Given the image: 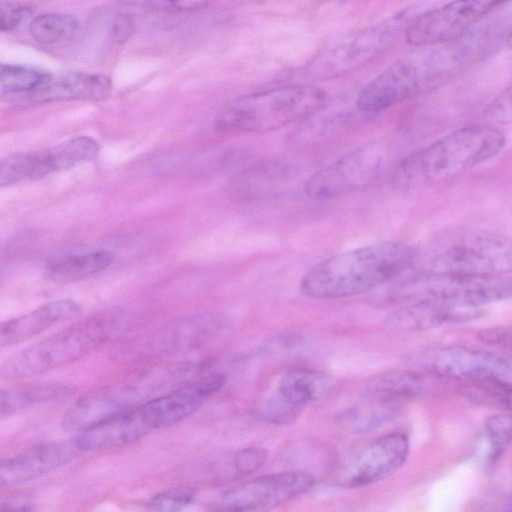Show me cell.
Wrapping results in <instances>:
<instances>
[{
    "label": "cell",
    "instance_id": "5",
    "mask_svg": "<svg viewBox=\"0 0 512 512\" xmlns=\"http://www.w3.org/2000/svg\"><path fill=\"white\" fill-rule=\"evenodd\" d=\"M199 370L194 362L162 365L99 388L83 396L63 415L61 428L82 432L189 382Z\"/></svg>",
    "mask_w": 512,
    "mask_h": 512
},
{
    "label": "cell",
    "instance_id": "32",
    "mask_svg": "<svg viewBox=\"0 0 512 512\" xmlns=\"http://www.w3.org/2000/svg\"><path fill=\"white\" fill-rule=\"evenodd\" d=\"M297 407L282 397L277 391L259 409L258 416L273 424H288L293 422L301 412Z\"/></svg>",
    "mask_w": 512,
    "mask_h": 512
},
{
    "label": "cell",
    "instance_id": "25",
    "mask_svg": "<svg viewBox=\"0 0 512 512\" xmlns=\"http://www.w3.org/2000/svg\"><path fill=\"white\" fill-rule=\"evenodd\" d=\"M72 393L71 387L56 383L26 384L2 389L1 417H9L34 406L63 401Z\"/></svg>",
    "mask_w": 512,
    "mask_h": 512
},
{
    "label": "cell",
    "instance_id": "4",
    "mask_svg": "<svg viewBox=\"0 0 512 512\" xmlns=\"http://www.w3.org/2000/svg\"><path fill=\"white\" fill-rule=\"evenodd\" d=\"M417 272L474 276L512 274V238L491 230L448 227L415 249Z\"/></svg>",
    "mask_w": 512,
    "mask_h": 512
},
{
    "label": "cell",
    "instance_id": "38",
    "mask_svg": "<svg viewBox=\"0 0 512 512\" xmlns=\"http://www.w3.org/2000/svg\"><path fill=\"white\" fill-rule=\"evenodd\" d=\"M142 4L158 9L191 10L205 7L212 0H139Z\"/></svg>",
    "mask_w": 512,
    "mask_h": 512
},
{
    "label": "cell",
    "instance_id": "24",
    "mask_svg": "<svg viewBox=\"0 0 512 512\" xmlns=\"http://www.w3.org/2000/svg\"><path fill=\"white\" fill-rule=\"evenodd\" d=\"M326 104L299 123L288 138L291 147L298 150L316 147L341 132L350 123L352 115L349 111L328 110Z\"/></svg>",
    "mask_w": 512,
    "mask_h": 512
},
{
    "label": "cell",
    "instance_id": "35",
    "mask_svg": "<svg viewBox=\"0 0 512 512\" xmlns=\"http://www.w3.org/2000/svg\"><path fill=\"white\" fill-rule=\"evenodd\" d=\"M484 120L494 126L512 125V84L486 107Z\"/></svg>",
    "mask_w": 512,
    "mask_h": 512
},
{
    "label": "cell",
    "instance_id": "14",
    "mask_svg": "<svg viewBox=\"0 0 512 512\" xmlns=\"http://www.w3.org/2000/svg\"><path fill=\"white\" fill-rule=\"evenodd\" d=\"M315 483V477L303 471L265 475L224 492L214 507L228 511H265L306 493Z\"/></svg>",
    "mask_w": 512,
    "mask_h": 512
},
{
    "label": "cell",
    "instance_id": "15",
    "mask_svg": "<svg viewBox=\"0 0 512 512\" xmlns=\"http://www.w3.org/2000/svg\"><path fill=\"white\" fill-rule=\"evenodd\" d=\"M506 0H453L422 13L407 29L405 40L413 46L449 42L466 35L472 26Z\"/></svg>",
    "mask_w": 512,
    "mask_h": 512
},
{
    "label": "cell",
    "instance_id": "16",
    "mask_svg": "<svg viewBox=\"0 0 512 512\" xmlns=\"http://www.w3.org/2000/svg\"><path fill=\"white\" fill-rule=\"evenodd\" d=\"M409 440L403 433L382 436L361 450L336 477L337 485L358 488L384 480L405 463Z\"/></svg>",
    "mask_w": 512,
    "mask_h": 512
},
{
    "label": "cell",
    "instance_id": "7",
    "mask_svg": "<svg viewBox=\"0 0 512 512\" xmlns=\"http://www.w3.org/2000/svg\"><path fill=\"white\" fill-rule=\"evenodd\" d=\"M114 315H97L77 322L9 356L1 366L6 380H21L76 361L119 330Z\"/></svg>",
    "mask_w": 512,
    "mask_h": 512
},
{
    "label": "cell",
    "instance_id": "31",
    "mask_svg": "<svg viewBox=\"0 0 512 512\" xmlns=\"http://www.w3.org/2000/svg\"><path fill=\"white\" fill-rule=\"evenodd\" d=\"M484 430L491 447V456L495 458L512 440V414H496L488 417Z\"/></svg>",
    "mask_w": 512,
    "mask_h": 512
},
{
    "label": "cell",
    "instance_id": "34",
    "mask_svg": "<svg viewBox=\"0 0 512 512\" xmlns=\"http://www.w3.org/2000/svg\"><path fill=\"white\" fill-rule=\"evenodd\" d=\"M467 390L476 399L512 409V386L504 381L477 382Z\"/></svg>",
    "mask_w": 512,
    "mask_h": 512
},
{
    "label": "cell",
    "instance_id": "1",
    "mask_svg": "<svg viewBox=\"0 0 512 512\" xmlns=\"http://www.w3.org/2000/svg\"><path fill=\"white\" fill-rule=\"evenodd\" d=\"M487 40L479 33L444 43L416 46L371 79L358 93L360 111L377 113L427 92L475 63Z\"/></svg>",
    "mask_w": 512,
    "mask_h": 512
},
{
    "label": "cell",
    "instance_id": "8",
    "mask_svg": "<svg viewBox=\"0 0 512 512\" xmlns=\"http://www.w3.org/2000/svg\"><path fill=\"white\" fill-rule=\"evenodd\" d=\"M417 1L360 29L319 53L306 68L309 77L330 79L357 70L388 52L426 10Z\"/></svg>",
    "mask_w": 512,
    "mask_h": 512
},
{
    "label": "cell",
    "instance_id": "9",
    "mask_svg": "<svg viewBox=\"0 0 512 512\" xmlns=\"http://www.w3.org/2000/svg\"><path fill=\"white\" fill-rule=\"evenodd\" d=\"M383 143L370 142L343 154L311 174L304 184L308 198L327 201L350 195L379 183L389 170Z\"/></svg>",
    "mask_w": 512,
    "mask_h": 512
},
{
    "label": "cell",
    "instance_id": "17",
    "mask_svg": "<svg viewBox=\"0 0 512 512\" xmlns=\"http://www.w3.org/2000/svg\"><path fill=\"white\" fill-rule=\"evenodd\" d=\"M83 453L76 438L38 444L3 460L0 481L5 485L33 481L76 460Z\"/></svg>",
    "mask_w": 512,
    "mask_h": 512
},
{
    "label": "cell",
    "instance_id": "19",
    "mask_svg": "<svg viewBox=\"0 0 512 512\" xmlns=\"http://www.w3.org/2000/svg\"><path fill=\"white\" fill-rule=\"evenodd\" d=\"M297 171L290 162L266 159L236 172L226 183L230 198L251 202L272 197L286 190L294 181Z\"/></svg>",
    "mask_w": 512,
    "mask_h": 512
},
{
    "label": "cell",
    "instance_id": "41",
    "mask_svg": "<svg viewBox=\"0 0 512 512\" xmlns=\"http://www.w3.org/2000/svg\"><path fill=\"white\" fill-rule=\"evenodd\" d=\"M133 29V21L126 15H120L112 24L111 36L115 41L121 42L130 37Z\"/></svg>",
    "mask_w": 512,
    "mask_h": 512
},
{
    "label": "cell",
    "instance_id": "27",
    "mask_svg": "<svg viewBox=\"0 0 512 512\" xmlns=\"http://www.w3.org/2000/svg\"><path fill=\"white\" fill-rule=\"evenodd\" d=\"M371 396L366 403L354 406L340 416L341 423L353 433H369L391 421L400 411L402 401Z\"/></svg>",
    "mask_w": 512,
    "mask_h": 512
},
{
    "label": "cell",
    "instance_id": "29",
    "mask_svg": "<svg viewBox=\"0 0 512 512\" xmlns=\"http://www.w3.org/2000/svg\"><path fill=\"white\" fill-rule=\"evenodd\" d=\"M78 26L77 19L70 14L45 13L31 21L29 32L38 43L55 44L71 38Z\"/></svg>",
    "mask_w": 512,
    "mask_h": 512
},
{
    "label": "cell",
    "instance_id": "20",
    "mask_svg": "<svg viewBox=\"0 0 512 512\" xmlns=\"http://www.w3.org/2000/svg\"><path fill=\"white\" fill-rule=\"evenodd\" d=\"M214 320L204 315L176 319L145 336L139 343L144 354L170 355L201 346L212 333Z\"/></svg>",
    "mask_w": 512,
    "mask_h": 512
},
{
    "label": "cell",
    "instance_id": "36",
    "mask_svg": "<svg viewBox=\"0 0 512 512\" xmlns=\"http://www.w3.org/2000/svg\"><path fill=\"white\" fill-rule=\"evenodd\" d=\"M267 459V452L259 447H248L239 451L233 460L235 471L242 475H250L260 469Z\"/></svg>",
    "mask_w": 512,
    "mask_h": 512
},
{
    "label": "cell",
    "instance_id": "30",
    "mask_svg": "<svg viewBox=\"0 0 512 512\" xmlns=\"http://www.w3.org/2000/svg\"><path fill=\"white\" fill-rule=\"evenodd\" d=\"M50 77V74L31 67L2 64L0 67L1 96H11L36 91Z\"/></svg>",
    "mask_w": 512,
    "mask_h": 512
},
{
    "label": "cell",
    "instance_id": "23",
    "mask_svg": "<svg viewBox=\"0 0 512 512\" xmlns=\"http://www.w3.org/2000/svg\"><path fill=\"white\" fill-rule=\"evenodd\" d=\"M334 389L332 377L310 368H293L281 378L277 392L293 405H305L327 398Z\"/></svg>",
    "mask_w": 512,
    "mask_h": 512
},
{
    "label": "cell",
    "instance_id": "6",
    "mask_svg": "<svg viewBox=\"0 0 512 512\" xmlns=\"http://www.w3.org/2000/svg\"><path fill=\"white\" fill-rule=\"evenodd\" d=\"M325 92L311 84H285L243 95L217 118L224 132L265 133L300 123L326 104Z\"/></svg>",
    "mask_w": 512,
    "mask_h": 512
},
{
    "label": "cell",
    "instance_id": "43",
    "mask_svg": "<svg viewBox=\"0 0 512 512\" xmlns=\"http://www.w3.org/2000/svg\"><path fill=\"white\" fill-rule=\"evenodd\" d=\"M340 1H350V0H340Z\"/></svg>",
    "mask_w": 512,
    "mask_h": 512
},
{
    "label": "cell",
    "instance_id": "3",
    "mask_svg": "<svg viewBox=\"0 0 512 512\" xmlns=\"http://www.w3.org/2000/svg\"><path fill=\"white\" fill-rule=\"evenodd\" d=\"M505 145L497 126L468 125L403 158L393 169V180L405 191L434 187L496 157Z\"/></svg>",
    "mask_w": 512,
    "mask_h": 512
},
{
    "label": "cell",
    "instance_id": "22",
    "mask_svg": "<svg viewBox=\"0 0 512 512\" xmlns=\"http://www.w3.org/2000/svg\"><path fill=\"white\" fill-rule=\"evenodd\" d=\"M112 90V81L102 74L72 72L48 80L33 93L27 95L31 102L50 103L62 101H98Z\"/></svg>",
    "mask_w": 512,
    "mask_h": 512
},
{
    "label": "cell",
    "instance_id": "18",
    "mask_svg": "<svg viewBox=\"0 0 512 512\" xmlns=\"http://www.w3.org/2000/svg\"><path fill=\"white\" fill-rule=\"evenodd\" d=\"M481 307L438 298H419L403 302L386 319L387 325L401 331H424L446 323L473 320Z\"/></svg>",
    "mask_w": 512,
    "mask_h": 512
},
{
    "label": "cell",
    "instance_id": "28",
    "mask_svg": "<svg viewBox=\"0 0 512 512\" xmlns=\"http://www.w3.org/2000/svg\"><path fill=\"white\" fill-rule=\"evenodd\" d=\"M424 378L413 371L391 370L372 376L366 383L370 395L399 401L413 399L425 388Z\"/></svg>",
    "mask_w": 512,
    "mask_h": 512
},
{
    "label": "cell",
    "instance_id": "40",
    "mask_svg": "<svg viewBox=\"0 0 512 512\" xmlns=\"http://www.w3.org/2000/svg\"><path fill=\"white\" fill-rule=\"evenodd\" d=\"M33 507V500L24 494L9 495L2 497L0 502L1 511H26Z\"/></svg>",
    "mask_w": 512,
    "mask_h": 512
},
{
    "label": "cell",
    "instance_id": "39",
    "mask_svg": "<svg viewBox=\"0 0 512 512\" xmlns=\"http://www.w3.org/2000/svg\"><path fill=\"white\" fill-rule=\"evenodd\" d=\"M479 337L489 344L503 345L512 349V328L495 327L481 331Z\"/></svg>",
    "mask_w": 512,
    "mask_h": 512
},
{
    "label": "cell",
    "instance_id": "13",
    "mask_svg": "<svg viewBox=\"0 0 512 512\" xmlns=\"http://www.w3.org/2000/svg\"><path fill=\"white\" fill-rule=\"evenodd\" d=\"M100 146L89 136H79L53 147L10 155L0 163V186L35 180L97 158Z\"/></svg>",
    "mask_w": 512,
    "mask_h": 512
},
{
    "label": "cell",
    "instance_id": "26",
    "mask_svg": "<svg viewBox=\"0 0 512 512\" xmlns=\"http://www.w3.org/2000/svg\"><path fill=\"white\" fill-rule=\"evenodd\" d=\"M114 261V254L105 250L66 255L50 260L45 273L54 282L70 283L102 272Z\"/></svg>",
    "mask_w": 512,
    "mask_h": 512
},
{
    "label": "cell",
    "instance_id": "37",
    "mask_svg": "<svg viewBox=\"0 0 512 512\" xmlns=\"http://www.w3.org/2000/svg\"><path fill=\"white\" fill-rule=\"evenodd\" d=\"M31 8L14 2H4L0 4V30L9 32L15 29L28 14Z\"/></svg>",
    "mask_w": 512,
    "mask_h": 512
},
{
    "label": "cell",
    "instance_id": "11",
    "mask_svg": "<svg viewBox=\"0 0 512 512\" xmlns=\"http://www.w3.org/2000/svg\"><path fill=\"white\" fill-rule=\"evenodd\" d=\"M395 298L407 302L438 298L481 307L512 297V277L417 272L396 289Z\"/></svg>",
    "mask_w": 512,
    "mask_h": 512
},
{
    "label": "cell",
    "instance_id": "21",
    "mask_svg": "<svg viewBox=\"0 0 512 512\" xmlns=\"http://www.w3.org/2000/svg\"><path fill=\"white\" fill-rule=\"evenodd\" d=\"M82 312L81 305L70 299L55 300L2 323L0 345L2 348L26 341L50 327L75 319Z\"/></svg>",
    "mask_w": 512,
    "mask_h": 512
},
{
    "label": "cell",
    "instance_id": "33",
    "mask_svg": "<svg viewBox=\"0 0 512 512\" xmlns=\"http://www.w3.org/2000/svg\"><path fill=\"white\" fill-rule=\"evenodd\" d=\"M196 496L189 487L170 488L152 496L147 504L155 510L178 511L190 505Z\"/></svg>",
    "mask_w": 512,
    "mask_h": 512
},
{
    "label": "cell",
    "instance_id": "12",
    "mask_svg": "<svg viewBox=\"0 0 512 512\" xmlns=\"http://www.w3.org/2000/svg\"><path fill=\"white\" fill-rule=\"evenodd\" d=\"M407 361L429 374L473 383L504 381L512 375V364L506 358L459 345L421 347Z\"/></svg>",
    "mask_w": 512,
    "mask_h": 512
},
{
    "label": "cell",
    "instance_id": "10",
    "mask_svg": "<svg viewBox=\"0 0 512 512\" xmlns=\"http://www.w3.org/2000/svg\"><path fill=\"white\" fill-rule=\"evenodd\" d=\"M178 422L171 398L162 394L86 428L75 438L84 452L110 449L132 443Z\"/></svg>",
    "mask_w": 512,
    "mask_h": 512
},
{
    "label": "cell",
    "instance_id": "2",
    "mask_svg": "<svg viewBox=\"0 0 512 512\" xmlns=\"http://www.w3.org/2000/svg\"><path fill=\"white\" fill-rule=\"evenodd\" d=\"M415 248L384 241L333 255L314 265L302 278L300 290L308 298L343 299L368 293L412 267Z\"/></svg>",
    "mask_w": 512,
    "mask_h": 512
},
{
    "label": "cell",
    "instance_id": "42",
    "mask_svg": "<svg viewBox=\"0 0 512 512\" xmlns=\"http://www.w3.org/2000/svg\"><path fill=\"white\" fill-rule=\"evenodd\" d=\"M507 45L510 49H512V28L508 34V37H507Z\"/></svg>",
    "mask_w": 512,
    "mask_h": 512
}]
</instances>
